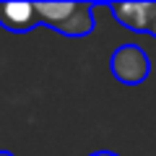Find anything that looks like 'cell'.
<instances>
[{
	"instance_id": "obj_1",
	"label": "cell",
	"mask_w": 156,
	"mask_h": 156,
	"mask_svg": "<svg viewBox=\"0 0 156 156\" xmlns=\"http://www.w3.org/2000/svg\"><path fill=\"white\" fill-rule=\"evenodd\" d=\"M109 70L112 76L125 86H138L148 78L151 70V62L148 55H146L143 47L138 44H122L112 52V60H109Z\"/></svg>"
},
{
	"instance_id": "obj_2",
	"label": "cell",
	"mask_w": 156,
	"mask_h": 156,
	"mask_svg": "<svg viewBox=\"0 0 156 156\" xmlns=\"http://www.w3.org/2000/svg\"><path fill=\"white\" fill-rule=\"evenodd\" d=\"M109 11L125 29L148 34L151 23L156 21V0H146V3H112Z\"/></svg>"
},
{
	"instance_id": "obj_3",
	"label": "cell",
	"mask_w": 156,
	"mask_h": 156,
	"mask_svg": "<svg viewBox=\"0 0 156 156\" xmlns=\"http://www.w3.org/2000/svg\"><path fill=\"white\" fill-rule=\"evenodd\" d=\"M0 26L16 34L31 31L34 26H39L34 3H0Z\"/></svg>"
},
{
	"instance_id": "obj_4",
	"label": "cell",
	"mask_w": 156,
	"mask_h": 156,
	"mask_svg": "<svg viewBox=\"0 0 156 156\" xmlns=\"http://www.w3.org/2000/svg\"><path fill=\"white\" fill-rule=\"evenodd\" d=\"M94 5H89V3H78L76 11H73V16L68 18L65 23H60V26L55 29V31L65 34V37H86V34L94 31Z\"/></svg>"
},
{
	"instance_id": "obj_5",
	"label": "cell",
	"mask_w": 156,
	"mask_h": 156,
	"mask_svg": "<svg viewBox=\"0 0 156 156\" xmlns=\"http://www.w3.org/2000/svg\"><path fill=\"white\" fill-rule=\"evenodd\" d=\"M78 3H47V0H42V3H34V8H37V16H39V23L42 26H50V29H57L60 23H65L68 18L73 16V11H76Z\"/></svg>"
},
{
	"instance_id": "obj_6",
	"label": "cell",
	"mask_w": 156,
	"mask_h": 156,
	"mask_svg": "<svg viewBox=\"0 0 156 156\" xmlns=\"http://www.w3.org/2000/svg\"><path fill=\"white\" fill-rule=\"evenodd\" d=\"M89 156H117L115 151H94V154H89Z\"/></svg>"
},
{
	"instance_id": "obj_7",
	"label": "cell",
	"mask_w": 156,
	"mask_h": 156,
	"mask_svg": "<svg viewBox=\"0 0 156 156\" xmlns=\"http://www.w3.org/2000/svg\"><path fill=\"white\" fill-rule=\"evenodd\" d=\"M148 34H151V37H156V21L151 23V29H148Z\"/></svg>"
},
{
	"instance_id": "obj_8",
	"label": "cell",
	"mask_w": 156,
	"mask_h": 156,
	"mask_svg": "<svg viewBox=\"0 0 156 156\" xmlns=\"http://www.w3.org/2000/svg\"><path fill=\"white\" fill-rule=\"evenodd\" d=\"M0 156H13V154H8V151H0Z\"/></svg>"
}]
</instances>
